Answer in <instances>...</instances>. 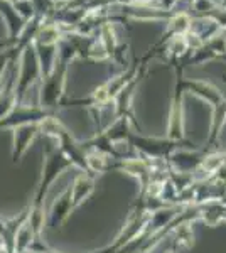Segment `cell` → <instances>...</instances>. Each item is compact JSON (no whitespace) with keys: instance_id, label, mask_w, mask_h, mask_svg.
Instances as JSON below:
<instances>
[{"instance_id":"cell-1","label":"cell","mask_w":226,"mask_h":253,"mask_svg":"<svg viewBox=\"0 0 226 253\" xmlns=\"http://www.w3.org/2000/svg\"><path fill=\"white\" fill-rule=\"evenodd\" d=\"M135 147L150 161H154V159H166L167 161V157L181 147V142L171 140V138H167V140H164V138H137Z\"/></svg>"},{"instance_id":"cell-2","label":"cell","mask_w":226,"mask_h":253,"mask_svg":"<svg viewBox=\"0 0 226 253\" xmlns=\"http://www.w3.org/2000/svg\"><path fill=\"white\" fill-rule=\"evenodd\" d=\"M204 156H206V152H192V150H174V152L171 154L169 157H167V162H169L171 169L176 170V172H181V174H194L196 170H198V167L201 166V162H203Z\"/></svg>"},{"instance_id":"cell-3","label":"cell","mask_w":226,"mask_h":253,"mask_svg":"<svg viewBox=\"0 0 226 253\" xmlns=\"http://www.w3.org/2000/svg\"><path fill=\"white\" fill-rule=\"evenodd\" d=\"M198 206H199V218L198 219H203L209 228H215L223 221L226 206L221 201H208V203H203V205H198Z\"/></svg>"},{"instance_id":"cell-4","label":"cell","mask_w":226,"mask_h":253,"mask_svg":"<svg viewBox=\"0 0 226 253\" xmlns=\"http://www.w3.org/2000/svg\"><path fill=\"white\" fill-rule=\"evenodd\" d=\"M169 253H174V252H169Z\"/></svg>"}]
</instances>
